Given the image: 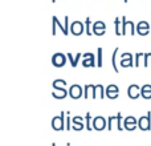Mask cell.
<instances>
[{
	"instance_id": "26",
	"label": "cell",
	"mask_w": 151,
	"mask_h": 146,
	"mask_svg": "<svg viewBox=\"0 0 151 146\" xmlns=\"http://www.w3.org/2000/svg\"><path fill=\"white\" fill-rule=\"evenodd\" d=\"M106 93H119V88L114 84H110L109 86H106Z\"/></svg>"
},
{
	"instance_id": "6",
	"label": "cell",
	"mask_w": 151,
	"mask_h": 146,
	"mask_svg": "<svg viewBox=\"0 0 151 146\" xmlns=\"http://www.w3.org/2000/svg\"><path fill=\"white\" fill-rule=\"evenodd\" d=\"M69 96L72 97L73 100H78L83 96V89L81 85L78 84H73V85L69 88Z\"/></svg>"
},
{
	"instance_id": "3",
	"label": "cell",
	"mask_w": 151,
	"mask_h": 146,
	"mask_svg": "<svg viewBox=\"0 0 151 146\" xmlns=\"http://www.w3.org/2000/svg\"><path fill=\"white\" fill-rule=\"evenodd\" d=\"M138 128L142 132H147L151 129V112L149 110L146 116H142L138 120Z\"/></svg>"
},
{
	"instance_id": "41",
	"label": "cell",
	"mask_w": 151,
	"mask_h": 146,
	"mask_svg": "<svg viewBox=\"0 0 151 146\" xmlns=\"http://www.w3.org/2000/svg\"><path fill=\"white\" fill-rule=\"evenodd\" d=\"M52 3H56V0H52Z\"/></svg>"
},
{
	"instance_id": "2",
	"label": "cell",
	"mask_w": 151,
	"mask_h": 146,
	"mask_svg": "<svg viewBox=\"0 0 151 146\" xmlns=\"http://www.w3.org/2000/svg\"><path fill=\"white\" fill-rule=\"evenodd\" d=\"M65 118H66V113L61 112L58 116H56V117H53L52 120V128L53 130H64V128H65Z\"/></svg>"
},
{
	"instance_id": "11",
	"label": "cell",
	"mask_w": 151,
	"mask_h": 146,
	"mask_svg": "<svg viewBox=\"0 0 151 146\" xmlns=\"http://www.w3.org/2000/svg\"><path fill=\"white\" fill-rule=\"evenodd\" d=\"M66 96H69V90H66V88L53 89L52 90V97L56 100H64V98H66Z\"/></svg>"
},
{
	"instance_id": "33",
	"label": "cell",
	"mask_w": 151,
	"mask_h": 146,
	"mask_svg": "<svg viewBox=\"0 0 151 146\" xmlns=\"http://www.w3.org/2000/svg\"><path fill=\"white\" fill-rule=\"evenodd\" d=\"M52 19H53V20H55V21H56V23H57V27H58V28H60V29H61V31H63V33H65V27H64V25H63V24H61V23H60V20H58V19H57V17H56V16H53V17H52Z\"/></svg>"
},
{
	"instance_id": "24",
	"label": "cell",
	"mask_w": 151,
	"mask_h": 146,
	"mask_svg": "<svg viewBox=\"0 0 151 146\" xmlns=\"http://www.w3.org/2000/svg\"><path fill=\"white\" fill-rule=\"evenodd\" d=\"M99 29H106V24L104 21H96L93 24V31H99Z\"/></svg>"
},
{
	"instance_id": "38",
	"label": "cell",
	"mask_w": 151,
	"mask_h": 146,
	"mask_svg": "<svg viewBox=\"0 0 151 146\" xmlns=\"http://www.w3.org/2000/svg\"><path fill=\"white\" fill-rule=\"evenodd\" d=\"M105 31H106V29H99V31H93V35H96V36H102V35L105 33Z\"/></svg>"
},
{
	"instance_id": "10",
	"label": "cell",
	"mask_w": 151,
	"mask_h": 146,
	"mask_svg": "<svg viewBox=\"0 0 151 146\" xmlns=\"http://www.w3.org/2000/svg\"><path fill=\"white\" fill-rule=\"evenodd\" d=\"M106 128V120L102 116H97L93 118V129H96L97 132H101Z\"/></svg>"
},
{
	"instance_id": "25",
	"label": "cell",
	"mask_w": 151,
	"mask_h": 146,
	"mask_svg": "<svg viewBox=\"0 0 151 146\" xmlns=\"http://www.w3.org/2000/svg\"><path fill=\"white\" fill-rule=\"evenodd\" d=\"M143 55L145 53H135V56H134V66L138 68L141 65V60L143 59Z\"/></svg>"
},
{
	"instance_id": "23",
	"label": "cell",
	"mask_w": 151,
	"mask_h": 146,
	"mask_svg": "<svg viewBox=\"0 0 151 146\" xmlns=\"http://www.w3.org/2000/svg\"><path fill=\"white\" fill-rule=\"evenodd\" d=\"M97 94H98L99 98H105V94H106V90H105L104 85H101V84H97Z\"/></svg>"
},
{
	"instance_id": "12",
	"label": "cell",
	"mask_w": 151,
	"mask_h": 146,
	"mask_svg": "<svg viewBox=\"0 0 151 146\" xmlns=\"http://www.w3.org/2000/svg\"><path fill=\"white\" fill-rule=\"evenodd\" d=\"M66 56H68V60L70 61V65L76 68V66L78 65V63H80V60L82 59V53H77L76 56H73L72 53H66Z\"/></svg>"
},
{
	"instance_id": "29",
	"label": "cell",
	"mask_w": 151,
	"mask_h": 146,
	"mask_svg": "<svg viewBox=\"0 0 151 146\" xmlns=\"http://www.w3.org/2000/svg\"><path fill=\"white\" fill-rule=\"evenodd\" d=\"M117 121V116H110L107 118V130H111L113 129V124Z\"/></svg>"
},
{
	"instance_id": "40",
	"label": "cell",
	"mask_w": 151,
	"mask_h": 146,
	"mask_svg": "<svg viewBox=\"0 0 151 146\" xmlns=\"http://www.w3.org/2000/svg\"><path fill=\"white\" fill-rule=\"evenodd\" d=\"M52 146H57V145H56V144H55V142H53V144H52Z\"/></svg>"
},
{
	"instance_id": "16",
	"label": "cell",
	"mask_w": 151,
	"mask_h": 146,
	"mask_svg": "<svg viewBox=\"0 0 151 146\" xmlns=\"http://www.w3.org/2000/svg\"><path fill=\"white\" fill-rule=\"evenodd\" d=\"M117 53H118V47L113 51V56H111V64H113V71L115 73H119V69L117 66Z\"/></svg>"
},
{
	"instance_id": "19",
	"label": "cell",
	"mask_w": 151,
	"mask_h": 146,
	"mask_svg": "<svg viewBox=\"0 0 151 146\" xmlns=\"http://www.w3.org/2000/svg\"><path fill=\"white\" fill-rule=\"evenodd\" d=\"M82 66L83 68H93V66H97L96 59H86V60H82Z\"/></svg>"
},
{
	"instance_id": "34",
	"label": "cell",
	"mask_w": 151,
	"mask_h": 146,
	"mask_svg": "<svg viewBox=\"0 0 151 146\" xmlns=\"http://www.w3.org/2000/svg\"><path fill=\"white\" fill-rule=\"evenodd\" d=\"M137 32H138L139 36H147L150 33V29H138Z\"/></svg>"
},
{
	"instance_id": "15",
	"label": "cell",
	"mask_w": 151,
	"mask_h": 146,
	"mask_svg": "<svg viewBox=\"0 0 151 146\" xmlns=\"http://www.w3.org/2000/svg\"><path fill=\"white\" fill-rule=\"evenodd\" d=\"M121 66L122 68H131V66H134V57L130 56L127 59H122L121 60Z\"/></svg>"
},
{
	"instance_id": "36",
	"label": "cell",
	"mask_w": 151,
	"mask_h": 146,
	"mask_svg": "<svg viewBox=\"0 0 151 146\" xmlns=\"http://www.w3.org/2000/svg\"><path fill=\"white\" fill-rule=\"evenodd\" d=\"M86 59H96V56L91 52H88V53H85V55H82V60H86Z\"/></svg>"
},
{
	"instance_id": "37",
	"label": "cell",
	"mask_w": 151,
	"mask_h": 146,
	"mask_svg": "<svg viewBox=\"0 0 151 146\" xmlns=\"http://www.w3.org/2000/svg\"><path fill=\"white\" fill-rule=\"evenodd\" d=\"M106 96H107V98H110V100H115V98H118L119 93H106Z\"/></svg>"
},
{
	"instance_id": "1",
	"label": "cell",
	"mask_w": 151,
	"mask_h": 146,
	"mask_svg": "<svg viewBox=\"0 0 151 146\" xmlns=\"http://www.w3.org/2000/svg\"><path fill=\"white\" fill-rule=\"evenodd\" d=\"M137 31V25L134 24V21H130L122 16V36L123 35H130V36H134Z\"/></svg>"
},
{
	"instance_id": "8",
	"label": "cell",
	"mask_w": 151,
	"mask_h": 146,
	"mask_svg": "<svg viewBox=\"0 0 151 146\" xmlns=\"http://www.w3.org/2000/svg\"><path fill=\"white\" fill-rule=\"evenodd\" d=\"M85 31V24L81 21H73L70 23V33L74 36H81Z\"/></svg>"
},
{
	"instance_id": "17",
	"label": "cell",
	"mask_w": 151,
	"mask_h": 146,
	"mask_svg": "<svg viewBox=\"0 0 151 146\" xmlns=\"http://www.w3.org/2000/svg\"><path fill=\"white\" fill-rule=\"evenodd\" d=\"M53 89H64L66 86V81L63 80V78H58V80H55L52 84Z\"/></svg>"
},
{
	"instance_id": "5",
	"label": "cell",
	"mask_w": 151,
	"mask_h": 146,
	"mask_svg": "<svg viewBox=\"0 0 151 146\" xmlns=\"http://www.w3.org/2000/svg\"><path fill=\"white\" fill-rule=\"evenodd\" d=\"M83 97H85V100H88V98L96 100L97 97H98V94H97V85H93V84L85 85V89H83Z\"/></svg>"
},
{
	"instance_id": "27",
	"label": "cell",
	"mask_w": 151,
	"mask_h": 146,
	"mask_svg": "<svg viewBox=\"0 0 151 146\" xmlns=\"http://www.w3.org/2000/svg\"><path fill=\"white\" fill-rule=\"evenodd\" d=\"M83 128H85V124H83V122H78V121H73V125H72V129H74V130L80 132V130H82Z\"/></svg>"
},
{
	"instance_id": "22",
	"label": "cell",
	"mask_w": 151,
	"mask_h": 146,
	"mask_svg": "<svg viewBox=\"0 0 151 146\" xmlns=\"http://www.w3.org/2000/svg\"><path fill=\"white\" fill-rule=\"evenodd\" d=\"M72 125H73V118L70 117V113H66V118H65V130H70Z\"/></svg>"
},
{
	"instance_id": "35",
	"label": "cell",
	"mask_w": 151,
	"mask_h": 146,
	"mask_svg": "<svg viewBox=\"0 0 151 146\" xmlns=\"http://www.w3.org/2000/svg\"><path fill=\"white\" fill-rule=\"evenodd\" d=\"M57 28H58L57 23H56V21L52 19V35H53V36H56V31H57Z\"/></svg>"
},
{
	"instance_id": "43",
	"label": "cell",
	"mask_w": 151,
	"mask_h": 146,
	"mask_svg": "<svg viewBox=\"0 0 151 146\" xmlns=\"http://www.w3.org/2000/svg\"><path fill=\"white\" fill-rule=\"evenodd\" d=\"M66 146H70V144H68V145H66Z\"/></svg>"
},
{
	"instance_id": "39",
	"label": "cell",
	"mask_w": 151,
	"mask_h": 146,
	"mask_svg": "<svg viewBox=\"0 0 151 146\" xmlns=\"http://www.w3.org/2000/svg\"><path fill=\"white\" fill-rule=\"evenodd\" d=\"M130 56H133V55L126 52V53H123V55H121V59H127V57H130Z\"/></svg>"
},
{
	"instance_id": "28",
	"label": "cell",
	"mask_w": 151,
	"mask_h": 146,
	"mask_svg": "<svg viewBox=\"0 0 151 146\" xmlns=\"http://www.w3.org/2000/svg\"><path fill=\"white\" fill-rule=\"evenodd\" d=\"M117 129L118 130H123V124H122V113H118L117 114Z\"/></svg>"
},
{
	"instance_id": "30",
	"label": "cell",
	"mask_w": 151,
	"mask_h": 146,
	"mask_svg": "<svg viewBox=\"0 0 151 146\" xmlns=\"http://www.w3.org/2000/svg\"><path fill=\"white\" fill-rule=\"evenodd\" d=\"M138 29H150V24L147 23V21H139L138 24H137V31Z\"/></svg>"
},
{
	"instance_id": "13",
	"label": "cell",
	"mask_w": 151,
	"mask_h": 146,
	"mask_svg": "<svg viewBox=\"0 0 151 146\" xmlns=\"http://www.w3.org/2000/svg\"><path fill=\"white\" fill-rule=\"evenodd\" d=\"M114 32L117 36H122V17L114 19Z\"/></svg>"
},
{
	"instance_id": "20",
	"label": "cell",
	"mask_w": 151,
	"mask_h": 146,
	"mask_svg": "<svg viewBox=\"0 0 151 146\" xmlns=\"http://www.w3.org/2000/svg\"><path fill=\"white\" fill-rule=\"evenodd\" d=\"M104 49L98 48L97 49V68H102V60H104Z\"/></svg>"
},
{
	"instance_id": "9",
	"label": "cell",
	"mask_w": 151,
	"mask_h": 146,
	"mask_svg": "<svg viewBox=\"0 0 151 146\" xmlns=\"http://www.w3.org/2000/svg\"><path fill=\"white\" fill-rule=\"evenodd\" d=\"M137 126H138V121H137V118L133 117V116H129V117H126L125 120H123V128H125L126 130L133 132L137 129Z\"/></svg>"
},
{
	"instance_id": "14",
	"label": "cell",
	"mask_w": 151,
	"mask_h": 146,
	"mask_svg": "<svg viewBox=\"0 0 151 146\" xmlns=\"http://www.w3.org/2000/svg\"><path fill=\"white\" fill-rule=\"evenodd\" d=\"M141 93L145 100H151V85L150 84H145V85L142 86Z\"/></svg>"
},
{
	"instance_id": "7",
	"label": "cell",
	"mask_w": 151,
	"mask_h": 146,
	"mask_svg": "<svg viewBox=\"0 0 151 146\" xmlns=\"http://www.w3.org/2000/svg\"><path fill=\"white\" fill-rule=\"evenodd\" d=\"M141 86H138L137 84H131L130 86L127 88V96L130 97L131 100H138L139 97H142L141 93Z\"/></svg>"
},
{
	"instance_id": "4",
	"label": "cell",
	"mask_w": 151,
	"mask_h": 146,
	"mask_svg": "<svg viewBox=\"0 0 151 146\" xmlns=\"http://www.w3.org/2000/svg\"><path fill=\"white\" fill-rule=\"evenodd\" d=\"M66 61H68V56L64 55V53L57 52L52 56V64H53V66H56V68H63V66L66 64Z\"/></svg>"
},
{
	"instance_id": "32",
	"label": "cell",
	"mask_w": 151,
	"mask_h": 146,
	"mask_svg": "<svg viewBox=\"0 0 151 146\" xmlns=\"http://www.w3.org/2000/svg\"><path fill=\"white\" fill-rule=\"evenodd\" d=\"M150 57H151V53H145V55H143V66H145V68H147V66H149Z\"/></svg>"
},
{
	"instance_id": "18",
	"label": "cell",
	"mask_w": 151,
	"mask_h": 146,
	"mask_svg": "<svg viewBox=\"0 0 151 146\" xmlns=\"http://www.w3.org/2000/svg\"><path fill=\"white\" fill-rule=\"evenodd\" d=\"M85 33L88 35V36H91V35H93V27H91L90 17H86V20H85Z\"/></svg>"
},
{
	"instance_id": "42",
	"label": "cell",
	"mask_w": 151,
	"mask_h": 146,
	"mask_svg": "<svg viewBox=\"0 0 151 146\" xmlns=\"http://www.w3.org/2000/svg\"><path fill=\"white\" fill-rule=\"evenodd\" d=\"M123 1H125V3H127V0H123Z\"/></svg>"
},
{
	"instance_id": "31",
	"label": "cell",
	"mask_w": 151,
	"mask_h": 146,
	"mask_svg": "<svg viewBox=\"0 0 151 146\" xmlns=\"http://www.w3.org/2000/svg\"><path fill=\"white\" fill-rule=\"evenodd\" d=\"M64 27H65V36L66 35H69V32H70V25H69V17L68 16H65L64 17Z\"/></svg>"
},
{
	"instance_id": "21",
	"label": "cell",
	"mask_w": 151,
	"mask_h": 146,
	"mask_svg": "<svg viewBox=\"0 0 151 146\" xmlns=\"http://www.w3.org/2000/svg\"><path fill=\"white\" fill-rule=\"evenodd\" d=\"M85 124H86V130H93V120H91V114L86 113L85 116Z\"/></svg>"
}]
</instances>
